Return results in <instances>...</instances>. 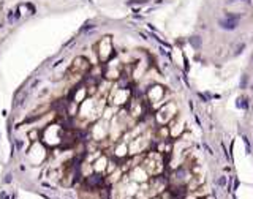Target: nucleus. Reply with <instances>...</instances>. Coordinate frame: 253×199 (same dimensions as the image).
Masks as SVG:
<instances>
[{
	"instance_id": "nucleus-1",
	"label": "nucleus",
	"mask_w": 253,
	"mask_h": 199,
	"mask_svg": "<svg viewBox=\"0 0 253 199\" xmlns=\"http://www.w3.org/2000/svg\"><path fill=\"white\" fill-rule=\"evenodd\" d=\"M63 131H65V128L62 125H59V123H49V125H46L43 128V131H41V141L48 147L62 146Z\"/></svg>"
},
{
	"instance_id": "nucleus-2",
	"label": "nucleus",
	"mask_w": 253,
	"mask_h": 199,
	"mask_svg": "<svg viewBox=\"0 0 253 199\" xmlns=\"http://www.w3.org/2000/svg\"><path fill=\"white\" fill-rule=\"evenodd\" d=\"M166 95H168L166 87L160 85V84H150L144 92V98L147 101V104H149V108L157 111L163 103H166Z\"/></svg>"
},
{
	"instance_id": "nucleus-3",
	"label": "nucleus",
	"mask_w": 253,
	"mask_h": 199,
	"mask_svg": "<svg viewBox=\"0 0 253 199\" xmlns=\"http://www.w3.org/2000/svg\"><path fill=\"white\" fill-rule=\"evenodd\" d=\"M95 49H97L98 62H100L101 65L108 63L111 59H114V57L117 56L116 47H114V43H112V37H111V35H104V37H101V40L97 43Z\"/></svg>"
},
{
	"instance_id": "nucleus-4",
	"label": "nucleus",
	"mask_w": 253,
	"mask_h": 199,
	"mask_svg": "<svg viewBox=\"0 0 253 199\" xmlns=\"http://www.w3.org/2000/svg\"><path fill=\"white\" fill-rule=\"evenodd\" d=\"M179 115V109H177V104L174 101H166L163 103L157 111L153 114V120H155L157 125H168L174 117Z\"/></svg>"
},
{
	"instance_id": "nucleus-5",
	"label": "nucleus",
	"mask_w": 253,
	"mask_h": 199,
	"mask_svg": "<svg viewBox=\"0 0 253 199\" xmlns=\"http://www.w3.org/2000/svg\"><path fill=\"white\" fill-rule=\"evenodd\" d=\"M133 97V87L131 88H123V87H112L109 90L108 95V101H109V106H114V108H125L126 103H128Z\"/></svg>"
},
{
	"instance_id": "nucleus-6",
	"label": "nucleus",
	"mask_w": 253,
	"mask_h": 199,
	"mask_svg": "<svg viewBox=\"0 0 253 199\" xmlns=\"http://www.w3.org/2000/svg\"><path fill=\"white\" fill-rule=\"evenodd\" d=\"M244 18V13H236V11H225L222 18L217 19V25L225 32H234Z\"/></svg>"
},
{
	"instance_id": "nucleus-7",
	"label": "nucleus",
	"mask_w": 253,
	"mask_h": 199,
	"mask_svg": "<svg viewBox=\"0 0 253 199\" xmlns=\"http://www.w3.org/2000/svg\"><path fill=\"white\" fill-rule=\"evenodd\" d=\"M92 68V63H90V60L84 56H79L73 60V63L70 65L68 68V73L67 74H87L89 70Z\"/></svg>"
},
{
	"instance_id": "nucleus-8",
	"label": "nucleus",
	"mask_w": 253,
	"mask_h": 199,
	"mask_svg": "<svg viewBox=\"0 0 253 199\" xmlns=\"http://www.w3.org/2000/svg\"><path fill=\"white\" fill-rule=\"evenodd\" d=\"M112 150H114V152H112V158H116L117 161H123V160H126L130 156V153H128V142L123 141V139L117 141L114 144V149Z\"/></svg>"
},
{
	"instance_id": "nucleus-9",
	"label": "nucleus",
	"mask_w": 253,
	"mask_h": 199,
	"mask_svg": "<svg viewBox=\"0 0 253 199\" xmlns=\"http://www.w3.org/2000/svg\"><path fill=\"white\" fill-rule=\"evenodd\" d=\"M187 43L192 46V49L193 51H196V52H199L201 49H202V37L201 35H198V33H195V35H190L188 38H187Z\"/></svg>"
},
{
	"instance_id": "nucleus-10",
	"label": "nucleus",
	"mask_w": 253,
	"mask_h": 199,
	"mask_svg": "<svg viewBox=\"0 0 253 199\" xmlns=\"http://www.w3.org/2000/svg\"><path fill=\"white\" fill-rule=\"evenodd\" d=\"M16 10L21 13V16H24V14L33 16L35 13H37V8H35V5L30 3V2H22V3H19Z\"/></svg>"
},
{
	"instance_id": "nucleus-11",
	"label": "nucleus",
	"mask_w": 253,
	"mask_h": 199,
	"mask_svg": "<svg viewBox=\"0 0 253 199\" xmlns=\"http://www.w3.org/2000/svg\"><path fill=\"white\" fill-rule=\"evenodd\" d=\"M234 104H236L237 109H241V111L247 112L248 109H250V98L245 97V95H239V97L236 98V101H234Z\"/></svg>"
},
{
	"instance_id": "nucleus-12",
	"label": "nucleus",
	"mask_w": 253,
	"mask_h": 199,
	"mask_svg": "<svg viewBox=\"0 0 253 199\" xmlns=\"http://www.w3.org/2000/svg\"><path fill=\"white\" fill-rule=\"evenodd\" d=\"M250 79H251L250 74L247 71H244L241 74V79H239V88H241V90H247L248 85H250Z\"/></svg>"
},
{
	"instance_id": "nucleus-13",
	"label": "nucleus",
	"mask_w": 253,
	"mask_h": 199,
	"mask_svg": "<svg viewBox=\"0 0 253 199\" xmlns=\"http://www.w3.org/2000/svg\"><path fill=\"white\" fill-rule=\"evenodd\" d=\"M19 19H21V13L18 10H10L6 13V21H8V24H15Z\"/></svg>"
},
{
	"instance_id": "nucleus-14",
	"label": "nucleus",
	"mask_w": 253,
	"mask_h": 199,
	"mask_svg": "<svg viewBox=\"0 0 253 199\" xmlns=\"http://www.w3.org/2000/svg\"><path fill=\"white\" fill-rule=\"evenodd\" d=\"M150 3V0H126V5L128 6H139V8H141V6H144V5H149Z\"/></svg>"
},
{
	"instance_id": "nucleus-15",
	"label": "nucleus",
	"mask_w": 253,
	"mask_h": 199,
	"mask_svg": "<svg viewBox=\"0 0 253 199\" xmlns=\"http://www.w3.org/2000/svg\"><path fill=\"white\" fill-rule=\"evenodd\" d=\"M245 47H247V43H239L234 49H233V57H239L241 54L245 51Z\"/></svg>"
},
{
	"instance_id": "nucleus-16",
	"label": "nucleus",
	"mask_w": 253,
	"mask_h": 199,
	"mask_svg": "<svg viewBox=\"0 0 253 199\" xmlns=\"http://www.w3.org/2000/svg\"><path fill=\"white\" fill-rule=\"evenodd\" d=\"M215 185H217V187H220V188H223V187H226V185H228V179H226V175H218V177H217V179H215Z\"/></svg>"
},
{
	"instance_id": "nucleus-17",
	"label": "nucleus",
	"mask_w": 253,
	"mask_h": 199,
	"mask_svg": "<svg viewBox=\"0 0 253 199\" xmlns=\"http://www.w3.org/2000/svg\"><path fill=\"white\" fill-rule=\"evenodd\" d=\"M29 139H30L32 142H37V141H40V131H38V128L32 130V131L29 133Z\"/></svg>"
},
{
	"instance_id": "nucleus-18",
	"label": "nucleus",
	"mask_w": 253,
	"mask_h": 199,
	"mask_svg": "<svg viewBox=\"0 0 253 199\" xmlns=\"http://www.w3.org/2000/svg\"><path fill=\"white\" fill-rule=\"evenodd\" d=\"M95 27H97V25H95V24L92 22V21H87V22H86V24H84V25L81 27V30H79V32H87V30H94Z\"/></svg>"
},
{
	"instance_id": "nucleus-19",
	"label": "nucleus",
	"mask_w": 253,
	"mask_h": 199,
	"mask_svg": "<svg viewBox=\"0 0 253 199\" xmlns=\"http://www.w3.org/2000/svg\"><path fill=\"white\" fill-rule=\"evenodd\" d=\"M244 146H245V150H247V153H251V144H250V139L247 136H244Z\"/></svg>"
},
{
	"instance_id": "nucleus-20",
	"label": "nucleus",
	"mask_w": 253,
	"mask_h": 199,
	"mask_svg": "<svg viewBox=\"0 0 253 199\" xmlns=\"http://www.w3.org/2000/svg\"><path fill=\"white\" fill-rule=\"evenodd\" d=\"M237 2H242V3H247L250 5L251 0H226V5H231V3H237Z\"/></svg>"
},
{
	"instance_id": "nucleus-21",
	"label": "nucleus",
	"mask_w": 253,
	"mask_h": 199,
	"mask_svg": "<svg viewBox=\"0 0 253 199\" xmlns=\"http://www.w3.org/2000/svg\"><path fill=\"white\" fill-rule=\"evenodd\" d=\"M202 149H204L209 155H214V150H212V147H210V146H207V142H202Z\"/></svg>"
},
{
	"instance_id": "nucleus-22",
	"label": "nucleus",
	"mask_w": 253,
	"mask_h": 199,
	"mask_svg": "<svg viewBox=\"0 0 253 199\" xmlns=\"http://www.w3.org/2000/svg\"><path fill=\"white\" fill-rule=\"evenodd\" d=\"M11 177H13L11 174H6V175H5V179H3V182H5V183H11V180H13Z\"/></svg>"
},
{
	"instance_id": "nucleus-23",
	"label": "nucleus",
	"mask_w": 253,
	"mask_h": 199,
	"mask_svg": "<svg viewBox=\"0 0 253 199\" xmlns=\"http://www.w3.org/2000/svg\"><path fill=\"white\" fill-rule=\"evenodd\" d=\"M22 146H24V142L21 141V139H18V141H16V147H18V149L21 150V149H22Z\"/></svg>"
},
{
	"instance_id": "nucleus-24",
	"label": "nucleus",
	"mask_w": 253,
	"mask_h": 199,
	"mask_svg": "<svg viewBox=\"0 0 253 199\" xmlns=\"http://www.w3.org/2000/svg\"><path fill=\"white\" fill-rule=\"evenodd\" d=\"M163 2H165V0H155V5H161Z\"/></svg>"
},
{
	"instance_id": "nucleus-25",
	"label": "nucleus",
	"mask_w": 253,
	"mask_h": 199,
	"mask_svg": "<svg viewBox=\"0 0 253 199\" xmlns=\"http://www.w3.org/2000/svg\"><path fill=\"white\" fill-rule=\"evenodd\" d=\"M248 88H250V90H251V92H253V82H251V84H250V85H248Z\"/></svg>"
},
{
	"instance_id": "nucleus-26",
	"label": "nucleus",
	"mask_w": 253,
	"mask_h": 199,
	"mask_svg": "<svg viewBox=\"0 0 253 199\" xmlns=\"http://www.w3.org/2000/svg\"><path fill=\"white\" fill-rule=\"evenodd\" d=\"M251 63H253V56H251Z\"/></svg>"
}]
</instances>
